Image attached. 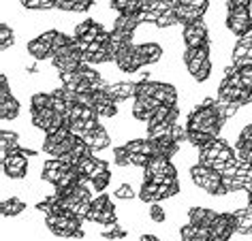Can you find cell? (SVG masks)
Instances as JSON below:
<instances>
[{"label": "cell", "mask_w": 252, "mask_h": 241, "mask_svg": "<svg viewBox=\"0 0 252 241\" xmlns=\"http://www.w3.org/2000/svg\"><path fill=\"white\" fill-rule=\"evenodd\" d=\"M20 4L28 11H39L41 9V0H20Z\"/></svg>", "instance_id": "4dcf8cb0"}, {"label": "cell", "mask_w": 252, "mask_h": 241, "mask_svg": "<svg viewBox=\"0 0 252 241\" xmlns=\"http://www.w3.org/2000/svg\"><path fill=\"white\" fill-rule=\"evenodd\" d=\"M150 162V156L146 154H128V164L130 167H146V164Z\"/></svg>", "instance_id": "484cf974"}, {"label": "cell", "mask_w": 252, "mask_h": 241, "mask_svg": "<svg viewBox=\"0 0 252 241\" xmlns=\"http://www.w3.org/2000/svg\"><path fill=\"white\" fill-rule=\"evenodd\" d=\"M86 143L90 145V148L94 151H100V150H105V148H109V143H111V137H109V132H107L103 126L96 130V132H92L90 139H86Z\"/></svg>", "instance_id": "4fadbf2b"}, {"label": "cell", "mask_w": 252, "mask_h": 241, "mask_svg": "<svg viewBox=\"0 0 252 241\" xmlns=\"http://www.w3.org/2000/svg\"><path fill=\"white\" fill-rule=\"evenodd\" d=\"M139 199L143 201V203H158V201H162L160 199V190H158V186L156 183H152V181H143V186H141V190H139Z\"/></svg>", "instance_id": "2e32d148"}, {"label": "cell", "mask_w": 252, "mask_h": 241, "mask_svg": "<svg viewBox=\"0 0 252 241\" xmlns=\"http://www.w3.org/2000/svg\"><path fill=\"white\" fill-rule=\"evenodd\" d=\"M17 116H20V100L15 96H9L7 100H0V118H2V122L17 120Z\"/></svg>", "instance_id": "30bf717a"}, {"label": "cell", "mask_w": 252, "mask_h": 241, "mask_svg": "<svg viewBox=\"0 0 252 241\" xmlns=\"http://www.w3.org/2000/svg\"><path fill=\"white\" fill-rule=\"evenodd\" d=\"M233 233H235V218H233V213L231 211L218 213L216 222L212 224V235H218V237L231 239Z\"/></svg>", "instance_id": "5b68a950"}, {"label": "cell", "mask_w": 252, "mask_h": 241, "mask_svg": "<svg viewBox=\"0 0 252 241\" xmlns=\"http://www.w3.org/2000/svg\"><path fill=\"white\" fill-rule=\"evenodd\" d=\"M15 45V30L9 26V24H2L0 26V49L7 52L9 47Z\"/></svg>", "instance_id": "e0dca14e"}, {"label": "cell", "mask_w": 252, "mask_h": 241, "mask_svg": "<svg viewBox=\"0 0 252 241\" xmlns=\"http://www.w3.org/2000/svg\"><path fill=\"white\" fill-rule=\"evenodd\" d=\"M139 241H160V239L156 237V235H141Z\"/></svg>", "instance_id": "d6a6232c"}, {"label": "cell", "mask_w": 252, "mask_h": 241, "mask_svg": "<svg viewBox=\"0 0 252 241\" xmlns=\"http://www.w3.org/2000/svg\"><path fill=\"white\" fill-rule=\"evenodd\" d=\"M90 28H92V20H84V22H79L77 26L73 28V34H75V39H84V36L90 32Z\"/></svg>", "instance_id": "cb8c5ba5"}, {"label": "cell", "mask_w": 252, "mask_h": 241, "mask_svg": "<svg viewBox=\"0 0 252 241\" xmlns=\"http://www.w3.org/2000/svg\"><path fill=\"white\" fill-rule=\"evenodd\" d=\"M137 52L143 58V64L150 66V64H156V62L162 60V54H165V49H162L158 43H139L137 45Z\"/></svg>", "instance_id": "ba28073f"}, {"label": "cell", "mask_w": 252, "mask_h": 241, "mask_svg": "<svg viewBox=\"0 0 252 241\" xmlns=\"http://www.w3.org/2000/svg\"><path fill=\"white\" fill-rule=\"evenodd\" d=\"M199 235V226L197 224H192V222H188V224H184L180 228V239L182 241H190L194 239Z\"/></svg>", "instance_id": "603a6c76"}, {"label": "cell", "mask_w": 252, "mask_h": 241, "mask_svg": "<svg viewBox=\"0 0 252 241\" xmlns=\"http://www.w3.org/2000/svg\"><path fill=\"white\" fill-rule=\"evenodd\" d=\"M158 88H160V81H152V79L137 81V96H156Z\"/></svg>", "instance_id": "ac0fdd59"}, {"label": "cell", "mask_w": 252, "mask_h": 241, "mask_svg": "<svg viewBox=\"0 0 252 241\" xmlns=\"http://www.w3.org/2000/svg\"><path fill=\"white\" fill-rule=\"evenodd\" d=\"M58 32H60V30H45V32H41L39 36H41V39L47 43V45H52L54 39H56V36H58Z\"/></svg>", "instance_id": "1f68e13d"}, {"label": "cell", "mask_w": 252, "mask_h": 241, "mask_svg": "<svg viewBox=\"0 0 252 241\" xmlns=\"http://www.w3.org/2000/svg\"><path fill=\"white\" fill-rule=\"evenodd\" d=\"M107 92H109L118 103H122V100L137 96V84L135 81H113V84L107 88Z\"/></svg>", "instance_id": "277c9868"}, {"label": "cell", "mask_w": 252, "mask_h": 241, "mask_svg": "<svg viewBox=\"0 0 252 241\" xmlns=\"http://www.w3.org/2000/svg\"><path fill=\"white\" fill-rule=\"evenodd\" d=\"M173 26H180V17H178V13H175V9L158 15V22H156V28L167 30V28H173Z\"/></svg>", "instance_id": "ffe728a7"}, {"label": "cell", "mask_w": 252, "mask_h": 241, "mask_svg": "<svg viewBox=\"0 0 252 241\" xmlns=\"http://www.w3.org/2000/svg\"><path fill=\"white\" fill-rule=\"evenodd\" d=\"M239 75H242V84L246 90H252V66L239 68Z\"/></svg>", "instance_id": "83f0119b"}, {"label": "cell", "mask_w": 252, "mask_h": 241, "mask_svg": "<svg viewBox=\"0 0 252 241\" xmlns=\"http://www.w3.org/2000/svg\"><path fill=\"white\" fill-rule=\"evenodd\" d=\"M94 2H96V0H77V2H75V13H84V11L92 9Z\"/></svg>", "instance_id": "f1b7e54d"}, {"label": "cell", "mask_w": 252, "mask_h": 241, "mask_svg": "<svg viewBox=\"0 0 252 241\" xmlns=\"http://www.w3.org/2000/svg\"><path fill=\"white\" fill-rule=\"evenodd\" d=\"M175 13H178L182 26H186V24H190L194 20H201V17L205 15L203 11H199V9H194V7H188V4H182V2L175 7Z\"/></svg>", "instance_id": "5bb4252c"}, {"label": "cell", "mask_w": 252, "mask_h": 241, "mask_svg": "<svg viewBox=\"0 0 252 241\" xmlns=\"http://www.w3.org/2000/svg\"><path fill=\"white\" fill-rule=\"evenodd\" d=\"M2 171L7 177H11V180H22V177H26L28 156H24L22 150L11 151L7 158H2Z\"/></svg>", "instance_id": "3957f363"}, {"label": "cell", "mask_w": 252, "mask_h": 241, "mask_svg": "<svg viewBox=\"0 0 252 241\" xmlns=\"http://www.w3.org/2000/svg\"><path fill=\"white\" fill-rule=\"evenodd\" d=\"M156 98L160 100L162 105H169V107H178V90H175V86L171 84H162L160 81V88L158 92H156Z\"/></svg>", "instance_id": "8fae6325"}, {"label": "cell", "mask_w": 252, "mask_h": 241, "mask_svg": "<svg viewBox=\"0 0 252 241\" xmlns=\"http://www.w3.org/2000/svg\"><path fill=\"white\" fill-rule=\"evenodd\" d=\"M52 64H54V71L66 73V71H79L81 62H79L77 58H64V56H54V58H52Z\"/></svg>", "instance_id": "9a60e30c"}, {"label": "cell", "mask_w": 252, "mask_h": 241, "mask_svg": "<svg viewBox=\"0 0 252 241\" xmlns=\"http://www.w3.org/2000/svg\"><path fill=\"white\" fill-rule=\"evenodd\" d=\"M24 209H26V203L22 199H17V196H11V199H4L2 201V218H15V215H20Z\"/></svg>", "instance_id": "7c38bea8"}, {"label": "cell", "mask_w": 252, "mask_h": 241, "mask_svg": "<svg viewBox=\"0 0 252 241\" xmlns=\"http://www.w3.org/2000/svg\"><path fill=\"white\" fill-rule=\"evenodd\" d=\"M107 207H113L111 205V199L107 194H98L96 199H92V209H98V211H103Z\"/></svg>", "instance_id": "d4e9b609"}, {"label": "cell", "mask_w": 252, "mask_h": 241, "mask_svg": "<svg viewBox=\"0 0 252 241\" xmlns=\"http://www.w3.org/2000/svg\"><path fill=\"white\" fill-rule=\"evenodd\" d=\"M47 107H52V94L39 92V94H32V96H30V111L47 109Z\"/></svg>", "instance_id": "d6986e66"}, {"label": "cell", "mask_w": 252, "mask_h": 241, "mask_svg": "<svg viewBox=\"0 0 252 241\" xmlns=\"http://www.w3.org/2000/svg\"><path fill=\"white\" fill-rule=\"evenodd\" d=\"M135 188H133V183H120V186L113 190V196L120 201H130V199H135Z\"/></svg>", "instance_id": "44dd1931"}, {"label": "cell", "mask_w": 252, "mask_h": 241, "mask_svg": "<svg viewBox=\"0 0 252 241\" xmlns=\"http://www.w3.org/2000/svg\"><path fill=\"white\" fill-rule=\"evenodd\" d=\"M226 30L235 36L252 34V9H233L226 13Z\"/></svg>", "instance_id": "7a4b0ae2"}, {"label": "cell", "mask_w": 252, "mask_h": 241, "mask_svg": "<svg viewBox=\"0 0 252 241\" xmlns=\"http://www.w3.org/2000/svg\"><path fill=\"white\" fill-rule=\"evenodd\" d=\"M233 9H252V0H226V13Z\"/></svg>", "instance_id": "4316f807"}, {"label": "cell", "mask_w": 252, "mask_h": 241, "mask_svg": "<svg viewBox=\"0 0 252 241\" xmlns=\"http://www.w3.org/2000/svg\"><path fill=\"white\" fill-rule=\"evenodd\" d=\"M150 220L156 222V224H165L167 220V209L160 205V203H152L150 205Z\"/></svg>", "instance_id": "7402d4cb"}, {"label": "cell", "mask_w": 252, "mask_h": 241, "mask_svg": "<svg viewBox=\"0 0 252 241\" xmlns=\"http://www.w3.org/2000/svg\"><path fill=\"white\" fill-rule=\"evenodd\" d=\"M188 218H190L188 222H192V224H197V226H210L212 228V224L218 218V213L214 211V209H207V207L197 205V207L188 209Z\"/></svg>", "instance_id": "52a82bcc"}, {"label": "cell", "mask_w": 252, "mask_h": 241, "mask_svg": "<svg viewBox=\"0 0 252 241\" xmlns=\"http://www.w3.org/2000/svg\"><path fill=\"white\" fill-rule=\"evenodd\" d=\"M26 54L30 56V58H34L36 62H41V60H52V58H54L52 45H47V43L43 41L41 36H36V39H32V41L26 43Z\"/></svg>", "instance_id": "8992f818"}, {"label": "cell", "mask_w": 252, "mask_h": 241, "mask_svg": "<svg viewBox=\"0 0 252 241\" xmlns=\"http://www.w3.org/2000/svg\"><path fill=\"white\" fill-rule=\"evenodd\" d=\"M207 241H229V239H224V237H218V235H212V237L207 239Z\"/></svg>", "instance_id": "836d02e7"}, {"label": "cell", "mask_w": 252, "mask_h": 241, "mask_svg": "<svg viewBox=\"0 0 252 241\" xmlns=\"http://www.w3.org/2000/svg\"><path fill=\"white\" fill-rule=\"evenodd\" d=\"M20 135H17L15 130H2L0 132V154H2V158H7L11 151L20 150Z\"/></svg>", "instance_id": "9c48e42d"}, {"label": "cell", "mask_w": 252, "mask_h": 241, "mask_svg": "<svg viewBox=\"0 0 252 241\" xmlns=\"http://www.w3.org/2000/svg\"><path fill=\"white\" fill-rule=\"evenodd\" d=\"M58 11H75V0H56Z\"/></svg>", "instance_id": "f546056e"}, {"label": "cell", "mask_w": 252, "mask_h": 241, "mask_svg": "<svg viewBox=\"0 0 252 241\" xmlns=\"http://www.w3.org/2000/svg\"><path fill=\"white\" fill-rule=\"evenodd\" d=\"M182 41H184V47H203L210 43V32H207V24L201 20H194L190 24H186L184 30H182Z\"/></svg>", "instance_id": "6da1fadb"}]
</instances>
